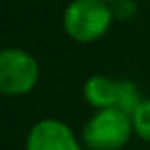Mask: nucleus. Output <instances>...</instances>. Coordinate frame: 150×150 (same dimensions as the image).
I'll list each match as a JSON object with an SVG mask.
<instances>
[{
	"mask_svg": "<svg viewBox=\"0 0 150 150\" xmlns=\"http://www.w3.org/2000/svg\"><path fill=\"white\" fill-rule=\"evenodd\" d=\"M38 78L36 59L21 48H4L0 51V89L8 95L25 93Z\"/></svg>",
	"mask_w": 150,
	"mask_h": 150,
	"instance_id": "nucleus-3",
	"label": "nucleus"
},
{
	"mask_svg": "<svg viewBox=\"0 0 150 150\" xmlns=\"http://www.w3.org/2000/svg\"><path fill=\"white\" fill-rule=\"evenodd\" d=\"M135 10V4L133 0H114L112 6V13L118 15V17H127L131 11Z\"/></svg>",
	"mask_w": 150,
	"mask_h": 150,
	"instance_id": "nucleus-7",
	"label": "nucleus"
},
{
	"mask_svg": "<svg viewBox=\"0 0 150 150\" xmlns=\"http://www.w3.org/2000/svg\"><path fill=\"white\" fill-rule=\"evenodd\" d=\"M84 95L93 106L99 108H116L120 97V80L101 76H89L84 84Z\"/></svg>",
	"mask_w": 150,
	"mask_h": 150,
	"instance_id": "nucleus-5",
	"label": "nucleus"
},
{
	"mask_svg": "<svg viewBox=\"0 0 150 150\" xmlns=\"http://www.w3.org/2000/svg\"><path fill=\"white\" fill-rule=\"evenodd\" d=\"M133 122L120 108H99L84 125V141L95 150H114L129 139Z\"/></svg>",
	"mask_w": 150,
	"mask_h": 150,
	"instance_id": "nucleus-2",
	"label": "nucleus"
},
{
	"mask_svg": "<svg viewBox=\"0 0 150 150\" xmlns=\"http://www.w3.org/2000/svg\"><path fill=\"white\" fill-rule=\"evenodd\" d=\"M27 150H80L72 129L61 120L46 118L30 127Z\"/></svg>",
	"mask_w": 150,
	"mask_h": 150,
	"instance_id": "nucleus-4",
	"label": "nucleus"
},
{
	"mask_svg": "<svg viewBox=\"0 0 150 150\" xmlns=\"http://www.w3.org/2000/svg\"><path fill=\"white\" fill-rule=\"evenodd\" d=\"M131 122H133V129L143 139L150 141V99H144L135 108V112L131 114Z\"/></svg>",
	"mask_w": 150,
	"mask_h": 150,
	"instance_id": "nucleus-6",
	"label": "nucleus"
},
{
	"mask_svg": "<svg viewBox=\"0 0 150 150\" xmlns=\"http://www.w3.org/2000/svg\"><path fill=\"white\" fill-rule=\"evenodd\" d=\"M112 17V6L106 0H72L65 10L63 25L72 38L88 42L101 36Z\"/></svg>",
	"mask_w": 150,
	"mask_h": 150,
	"instance_id": "nucleus-1",
	"label": "nucleus"
}]
</instances>
